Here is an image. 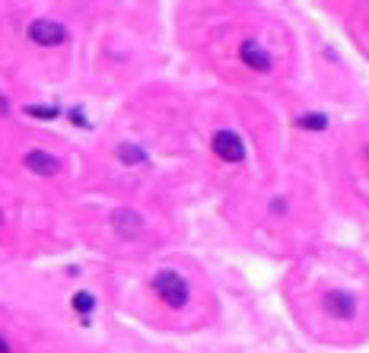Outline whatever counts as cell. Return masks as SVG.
I'll use <instances>...</instances> for the list:
<instances>
[{
  "label": "cell",
  "instance_id": "obj_14",
  "mask_svg": "<svg viewBox=\"0 0 369 353\" xmlns=\"http://www.w3.org/2000/svg\"><path fill=\"white\" fill-rule=\"evenodd\" d=\"M0 223H4V216H0Z\"/></svg>",
  "mask_w": 369,
  "mask_h": 353
},
{
  "label": "cell",
  "instance_id": "obj_8",
  "mask_svg": "<svg viewBox=\"0 0 369 353\" xmlns=\"http://www.w3.org/2000/svg\"><path fill=\"white\" fill-rule=\"evenodd\" d=\"M118 159L125 162V166H140V162L147 159V153H143L137 144H121L118 147Z\"/></svg>",
  "mask_w": 369,
  "mask_h": 353
},
{
  "label": "cell",
  "instance_id": "obj_7",
  "mask_svg": "<svg viewBox=\"0 0 369 353\" xmlns=\"http://www.w3.org/2000/svg\"><path fill=\"white\" fill-rule=\"evenodd\" d=\"M112 223H115V229H118L121 236H137L140 229H143V216L140 214H134V210H115L112 214Z\"/></svg>",
  "mask_w": 369,
  "mask_h": 353
},
{
  "label": "cell",
  "instance_id": "obj_9",
  "mask_svg": "<svg viewBox=\"0 0 369 353\" xmlns=\"http://www.w3.org/2000/svg\"><path fill=\"white\" fill-rule=\"evenodd\" d=\"M299 127H303V131H325L328 118L325 115H303V118H299Z\"/></svg>",
  "mask_w": 369,
  "mask_h": 353
},
{
  "label": "cell",
  "instance_id": "obj_4",
  "mask_svg": "<svg viewBox=\"0 0 369 353\" xmlns=\"http://www.w3.org/2000/svg\"><path fill=\"white\" fill-rule=\"evenodd\" d=\"M239 58H242V64L249 67V70H255V73H268L271 67H274L271 54L264 51L258 42H242L239 45Z\"/></svg>",
  "mask_w": 369,
  "mask_h": 353
},
{
  "label": "cell",
  "instance_id": "obj_1",
  "mask_svg": "<svg viewBox=\"0 0 369 353\" xmlns=\"http://www.w3.org/2000/svg\"><path fill=\"white\" fill-rule=\"evenodd\" d=\"M153 290L160 300H166L172 309H182L184 302H188V283H184V277L179 270H160V274L153 277Z\"/></svg>",
  "mask_w": 369,
  "mask_h": 353
},
{
  "label": "cell",
  "instance_id": "obj_11",
  "mask_svg": "<svg viewBox=\"0 0 369 353\" xmlns=\"http://www.w3.org/2000/svg\"><path fill=\"white\" fill-rule=\"evenodd\" d=\"M26 115H38V118H54V115H58V108H36V105H29V108H26Z\"/></svg>",
  "mask_w": 369,
  "mask_h": 353
},
{
  "label": "cell",
  "instance_id": "obj_10",
  "mask_svg": "<svg viewBox=\"0 0 369 353\" xmlns=\"http://www.w3.org/2000/svg\"><path fill=\"white\" fill-rule=\"evenodd\" d=\"M93 305H95L93 293H77V296H73V309L83 312V315H86V312H93Z\"/></svg>",
  "mask_w": 369,
  "mask_h": 353
},
{
  "label": "cell",
  "instance_id": "obj_6",
  "mask_svg": "<svg viewBox=\"0 0 369 353\" xmlns=\"http://www.w3.org/2000/svg\"><path fill=\"white\" fill-rule=\"evenodd\" d=\"M26 169L29 172H36V175H58L61 172V159H54L51 153H45V150H32V153H26Z\"/></svg>",
  "mask_w": 369,
  "mask_h": 353
},
{
  "label": "cell",
  "instance_id": "obj_12",
  "mask_svg": "<svg viewBox=\"0 0 369 353\" xmlns=\"http://www.w3.org/2000/svg\"><path fill=\"white\" fill-rule=\"evenodd\" d=\"M0 353H13V347L6 344V337H0Z\"/></svg>",
  "mask_w": 369,
  "mask_h": 353
},
{
  "label": "cell",
  "instance_id": "obj_3",
  "mask_svg": "<svg viewBox=\"0 0 369 353\" xmlns=\"http://www.w3.org/2000/svg\"><path fill=\"white\" fill-rule=\"evenodd\" d=\"M214 153L220 156V159H227V162H242L245 159V144H242V137H239V134L220 131L214 137Z\"/></svg>",
  "mask_w": 369,
  "mask_h": 353
},
{
  "label": "cell",
  "instance_id": "obj_5",
  "mask_svg": "<svg viewBox=\"0 0 369 353\" xmlns=\"http://www.w3.org/2000/svg\"><path fill=\"white\" fill-rule=\"evenodd\" d=\"M325 312L331 318H353L357 315V300H353V293L331 290V293H325Z\"/></svg>",
  "mask_w": 369,
  "mask_h": 353
},
{
  "label": "cell",
  "instance_id": "obj_2",
  "mask_svg": "<svg viewBox=\"0 0 369 353\" xmlns=\"http://www.w3.org/2000/svg\"><path fill=\"white\" fill-rule=\"evenodd\" d=\"M29 42L32 45H42V48H58V45L67 42V29L54 19H36L29 26Z\"/></svg>",
  "mask_w": 369,
  "mask_h": 353
},
{
  "label": "cell",
  "instance_id": "obj_13",
  "mask_svg": "<svg viewBox=\"0 0 369 353\" xmlns=\"http://www.w3.org/2000/svg\"><path fill=\"white\" fill-rule=\"evenodd\" d=\"M0 115H6V102H4V96H0Z\"/></svg>",
  "mask_w": 369,
  "mask_h": 353
}]
</instances>
